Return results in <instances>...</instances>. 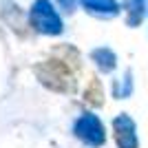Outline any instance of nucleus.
<instances>
[{
	"label": "nucleus",
	"instance_id": "f03ea898",
	"mask_svg": "<svg viewBox=\"0 0 148 148\" xmlns=\"http://www.w3.org/2000/svg\"><path fill=\"white\" fill-rule=\"evenodd\" d=\"M29 20H31V27L40 33H44V36H60L64 31L62 18L58 16L56 7L49 0H36L29 11Z\"/></svg>",
	"mask_w": 148,
	"mask_h": 148
},
{
	"label": "nucleus",
	"instance_id": "7ed1b4c3",
	"mask_svg": "<svg viewBox=\"0 0 148 148\" xmlns=\"http://www.w3.org/2000/svg\"><path fill=\"white\" fill-rule=\"evenodd\" d=\"M75 135L80 137L86 146L97 148L106 142V130H104V124L99 122V117H95L93 113H84L73 126Z\"/></svg>",
	"mask_w": 148,
	"mask_h": 148
},
{
	"label": "nucleus",
	"instance_id": "f257e3e1",
	"mask_svg": "<svg viewBox=\"0 0 148 148\" xmlns=\"http://www.w3.org/2000/svg\"><path fill=\"white\" fill-rule=\"evenodd\" d=\"M36 73L44 86L53 88V91L71 93L75 88L73 73H71V69L66 66L64 60H47V62L36 66Z\"/></svg>",
	"mask_w": 148,
	"mask_h": 148
},
{
	"label": "nucleus",
	"instance_id": "0eeeda50",
	"mask_svg": "<svg viewBox=\"0 0 148 148\" xmlns=\"http://www.w3.org/2000/svg\"><path fill=\"white\" fill-rule=\"evenodd\" d=\"M93 62L97 64L104 73H108V71H113L115 69V62H117V58H115V53H113L111 49H106V47H102V49H95L91 53Z\"/></svg>",
	"mask_w": 148,
	"mask_h": 148
},
{
	"label": "nucleus",
	"instance_id": "423d86ee",
	"mask_svg": "<svg viewBox=\"0 0 148 148\" xmlns=\"http://www.w3.org/2000/svg\"><path fill=\"white\" fill-rule=\"evenodd\" d=\"M124 11H126V25L139 27L146 16V0H124Z\"/></svg>",
	"mask_w": 148,
	"mask_h": 148
},
{
	"label": "nucleus",
	"instance_id": "1a4fd4ad",
	"mask_svg": "<svg viewBox=\"0 0 148 148\" xmlns=\"http://www.w3.org/2000/svg\"><path fill=\"white\" fill-rule=\"evenodd\" d=\"M58 2H60V5H62V9H66L69 13H71V11H75V7H77V0H58Z\"/></svg>",
	"mask_w": 148,
	"mask_h": 148
},
{
	"label": "nucleus",
	"instance_id": "39448f33",
	"mask_svg": "<svg viewBox=\"0 0 148 148\" xmlns=\"http://www.w3.org/2000/svg\"><path fill=\"white\" fill-rule=\"evenodd\" d=\"M84 9L93 16H99V18H113L119 13V5L117 0H80Z\"/></svg>",
	"mask_w": 148,
	"mask_h": 148
},
{
	"label": "nucleus",
	"instance_id": "20e7f679",
	"mask_svg": "<svg viewBox=\"0 0 148 148\" xmlns=\"http://www.w3.org/2000/svg\"><path fill=\"white\" fill-rule=\"evenodd\" d=\"M115 137H117L119 148H137V133H135V122L126 115H119L115 119Z\"/></svg>",
	"mask_w": 148,
	"mask_h": 148
},
{
	"label": "nucleus",
	"instance_id": "6e6552de",
	"mask_svg": "<svg viewBox=\"0 0 148 148\" xmlns=\"http://www.w3.org/2000/svg\"><path fill=\"white\" fill-rule=\"evenodd\" d=\"M102 95H104V93H102V88H99V82L93 77L91 80V91H86V97L91 99L93 104H102V99H99Z\"/></svg>",
	"mask_w": 148,
	"mask_h": 148
}]
</instances>
